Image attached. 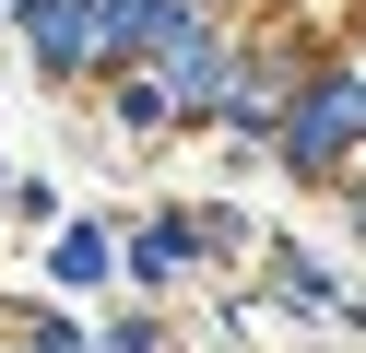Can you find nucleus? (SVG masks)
I'll use <instances>...</instances> for the list:
<instances>
[{"mask_svg":"<svg viewBox=\"0 0 366 353\" xmlns=\"http://www.w3.org/2000/svg\"><path fill=\"white\" fill-rule=\"evenodd\" d=\"M355 130H366V71H331V83H307V94L284 106V165H307V177H319Z\"/></svg>","mask_w":366,"mask_h":353,"instance_id":"1","label":"nucleus"},{"mask_svg":"<svg viewBox=\"0 0 366 353\" xmlns=\"http://www.w3.org/2000/svg\"><path fill=\"white\" fill-rule=\"evenodd\" d=\"M107 271H119V235H107V224H71V235H59V282H107Z\"/></svg>","mask_w":366,"mask_h":353,"instance_id":"2","label":"nucleus"},{"mask_svg":"<svg viewBox=\"0 0 366 353\" xmlns=\"http://www.w3.org/2000/svg\"><path fill=\"white\" fill-rule=\"evenodd\" d=\"M107 353H166V329H154V318H130V329H107Z\"/></svg>","mask_w":366,"mask_h":353,"instance_id":"3","label":"nucleus"},{"mask_svg":"<svg viewBox=\"0 0 366 353\" xmlns=\"http://www.w3.org/2000/svg\"><path fill=\"white\" fill-rule=\"evenodd\" d=\"M24 353H83V342H71V329H36V342H24Z\"/></svg>","mask_w":366,"mask_h":353,"instance_id":"4","label":"nucleus"},{"mask_svg":"<svg viewBox=\"0 0 366 353\" xmlns=\"http://www.w3.org/2000/svg\"><path fill=\"white\" fill-rule=\"evenodd\" d=\"M355 235H366V188H355Z\"/></svg>","mask_w":366,"mask_h":353,"instance_id":"5","label":"nucleus"}]
</instances>
